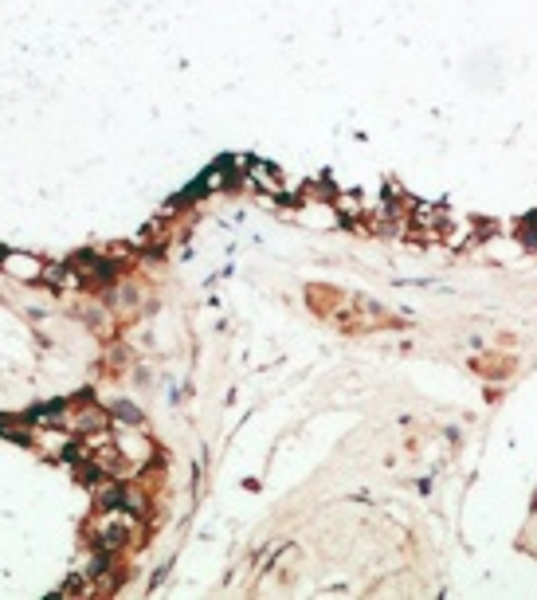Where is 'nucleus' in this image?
Here are the masks:
<instances>
[{
  "mask_svg": "<svg viewBox=\"0 0 537 600\" xmlns=\"http://www.w3.org/2000/svg\"><path fill=\"white\" fill-rule=\"evenodd\" d=\"M4 267H8L12 275H20V279H35V275H40V263L28 259V255H8V259H4Z\"/></svg>",
  "mask_w": 537,
  "mask_h": 600,
  "instance_id": "nucleus-1",
  "label": "nucleus"
}]
</instances>
